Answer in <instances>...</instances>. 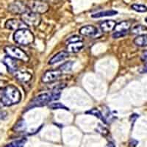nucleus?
I'll return each mask as SVG.
<instances>
[{
	"mask_svg": "<svg viewBox=\"0 0 147 147\" xmlns=\"http://www.w3.org/2000/svg\"><path fill=\"white\" fill-rule=\"evenodd\" d=\"M22 99L20 91L14 85H6L0 91V102L5 106H12L18 104Z\"/></svg>",
	"mask_w": 147,
	"mask_h": 147,
	"instance_id": "obj_1",
	"label": "nucleus"
},
{
	"mask_svg": "<svg viewBox=\"0 0 147 147\" xmlns=\"http://www.w3.org/2000/svg\"><path fill=\"white\" fill-rule=\"evenodd\" d=\"M13 40L16 44L27 46L33 43L35 36L33 33L27 28L21 29L16 31L13 35Z\"/></svg>",
	"mask_w": 147,
	"mask_h": 147,
	"instance_id": "obj_2",
	"label": "nucleus"
},
{
	"mask_svg": "<svg viewBox=\"0 0 147 147\" xmlns=\"http://www.w3.org/2000/svg\"><path fill=\"white\" fill-rule=\"evenodd\" d=\"M53 101L52 99V94L50 93H45L40 95L37 96L35 97L31 102L29 103L28 105L26 107V110H29L30 109L35 108L38 107H43L44 105H47L49 102Z\"/></svg>",
	"mask_w": 147,
	"mask_h": 147,
	"instance_id": "obj_3",
	"label": "nucleus"
},
{
	"mask_svg": "<svg viewBox=\"0 0 147 147\" xmlns=\"http://www.w3.org/2000/svg\"><path fill=\"white\" fill-rule=\"evenodd\" d=\"M21 19L26 25L29 27H36L40 25L41 22V17L40 14L34 13L30 10L21 15Z\"/></svg>",
	"mask_w": 147,
	"mask_h": 147,
	"instance_id": "obj_4",
	"label": "nucleus"
},
{
	"mask_svg": "<svg viewBox=\"0 0 147 147\" xmlns=\"http://www.w3.org/2000/svg\"><path fill=\"white\" fill-rule=\"evenodd\" d=\"M5 52L7 56L14 58L16 60H22L23 62H28L30 58L26 52H24L22 49L15 46H7L5 48Z\"/></svg>",
	"mask_w": 147,
	"mask_h": 147,
	"instance_id": "obj_5",
	"label": "nucleus"
},
{
	"mask_svg": "<svg viewBox=\"0 0 147 147\" xmlns=\"http://www.w3.org/2000/svg\"><path fill=\"white\" fill-rule=\"evenodd\" d=\"M27 5L29 10L38 14L47 13L49 8L48 4L41 0H30Z\"/></svg>",
	"mask_w": 147,
	"mask_h": 147,
	"instance_id": "obj_6",
	"label": "nucleus"
},
{
	"mask_svg": "<svg viewBox=\"0 0 147 147\" xmlns=\"http://www.w3.org/2000/svg\"><path fill=\"white\" fill-rule=\"evenodd\" d=\"M63 74V72L60 69L57 70H49L44 74V75L41 77V82L44 83H51L57 80H58L61 75Z\"/></svg>",
	"mask_w": 147,
	"mask_h": 147,
	"instance_id": "obj_7",
	"label": "nucleus"
},
{
	"mask_svg": "<svg viewBox=\"0 0 147 147\" xmlns=\"http://www.w3.org/2000/svg\"><path fill=\"white\" fill-rule=\"evenodd\" d=\"M8 10L11 13L16 15H22L24 13L29 10V8L27 4H24L21 1H16L9 5Z\"/></svg>",
	"mask_w": 147,
	"mask_h": 147,
	"instance_id": "obj_8",
	"label": "nucleus"
},
{
	"mask_svg": "<svg viewBox=\"0 0 147 147\" xmlns=\"http://www.w3.org/2000/svg\"><path fill=\"white\" fill-rule=\"evenodd\" d=\"M5 28L10 30H18L24 29L27 27L22 20H18L16 18H10L6 21L5 24Z\"/></svg>",
	"mask_w": 147,
	"mask_h": 147,
	"instance_id": "obj_9",
	"label": "nucleus"
},
{
	"mask_svg": "<svg viewBox=\"0 0 147 147\" xmlns=\"http://www.w3.org/2000/svg\"><path fill=\"white\" fill-rule=\"evenodd\" d=\"M13 75L17 80L21 82H28L32 80V74L28 71L16 70L13 73Z\"/></svg>",
	"mask_w": 147,
	"mask_h": 147,
	"instance_id": "obj_10",
	"label": "nucleus"
},
{
	"mask_svg": "<svg viewBox=\"0 0 147 147\" xmlns=\"http://www.w3.org/2000/svg\"><path fill=\"white\" fill-rule=\"evenodd\" d=\"M79 32L81 35L87 37H92L98 33V30L96 27L92 25H86L81 27L79 30Z\"/></svg>",
	"mask_w": 147,
	"mask_h": 147,
	"instance_id": "obj_11",
	"label": "nucleus"
},
{
	"mask_svg": "<svg viewBox=\"0 0 147 147\" xmlns=\"http://www.w3.org/2000/svg\"><path fill=\"white\" fill-rule=\"evenodd\" d=\"M4 64L7 67V71L10 73L13 74L16 70H18V65L16 61V59L12 58L9 56H6L4 59Z\"/></svg>",
	"mask_w": 147,
	"mask_h": 147,
	"instance_id": "obj_12",
	"label": "nucleus"
},
{
	"mask_svg": "<svg viewBox=\"0 0 147 147\" xmlns=\"http://www.w3.org/2000/svg\"><path fill=\"white\" fill-rule=\"evenodd\" d=\"M68 57H69V52H67L66 51H61V52H59L58 53L54 55L53 57L49 60L48 63L49 65H53V64L57 63L65 60Z\"/></svg>",
	"mask_w": 147,
	"mask_h": 147,
	"instance_id": "obj_13",
	"label": "nucleus"
},
{
	"mask_svg": "<svg viewBox=\"0 0 147 147\" xmlns=\"http://www.w3.org/2000/svg\"><path fill=\"white\" fill-rule=\"evenodd\" d=\"M84 44L82 41L69 43L66 47V52L69 53H77L83 48Z\"/></svg>",
	"mask_w": 147,
	"mask_h": 147,
	"instance_id": "obj_14",
	"label": "nucleus"
},
{
	"mask_svg": "<svg viewBox=\"0 0 147 147\" xmlns=\"http://www.w3.org/2000/svg\"><path fill=\"white\" fill-rule=\"evenodd\" d=\"M116 22L113 20H105L100 24L101 30L105 32H111L114 30Z\"/></svg>",
	"mask_w": 147,
	"mask_h": 147,
	"instance_id": "obj_15",
	"label": "nucleus"
},
{
	"mask_svg": "<svg viewBox=\"0 0 147 147\" xmlns=\"http://www.w3.org/2000/svg\"><path fill=\"white\" fill-rule=\"evenodd\" d=\"M131 23L128 21H123L119 23L115 24V27L114 28L115 32H127L130 29Z\"/></svg>",
	"mask_w": 147,
	"mask_h": 147,
	"instance_id": "obj_16",
	"label": "nucleus"
},
{
	"mask_svg": "<svg viewBox=\"0 0 147 147\" xmlns=\"http://www.w3.org/2000/svg\"><path fill=\"white\" fill-rule=\"evenodd\" d=\"M131 32L133 35H147V27L141 24L136 25L133 27L131 30Z\"/></svg>",
	"mask_w": 147,
	"mask_h": 147,
	"instance_id": "obj_17",
	"label": "nucleus"
},
{
	"mask_svg": "<svg viewBox=\"0 0 147 147\" xmlns=\"http://www.w3.org/2000/svg\"><path fill=\"white\" fill-rule=\"evenodd\" d=\"M134 44L140 47H144L147 46V35H138L134 39Z\"/></svg>",
	"mask_w": 147,
	"mask_h": 147,
	"instance_id": "obj_18",
	"label": "nucleus"
},
{
	"mask_svg": "<svg viewBox=\"0 0 147 147\" xmlns=\"http://www.w3.org/2000/svg\"><path fill=\"white\" fill-rule=\"evenodd\" d=\"M118 13L117 11L113 10H106V11H102L94 13L91 15L92 18H102V17H106V16H112L116 15Z\"/></svg>",
	"mask_w": 147,
	"mask_h": 147,
	"instance_id": "obj_19",
	"label": "nucleus"
},
{
	"mask_svg": "<svg viewBox=\"0 0 147 147\" xmlns=\"http://www.w3.org/2000/svg\"><path fill=\"white\" fill-rule=\"evenodd\" d=\"M27 141V139L25 138H23L19 139V140H14L13 142L7 144L5 147H24V146L25 145Z\"/></svg>",
	"mask_w": 147,
	"mask_h": 147,
	"instance_id": "obj_20",
	"label": "nucleus"
},
{
	"mask_svg": "<svg viewBox=\"0 0 147 147\" xmlns=\"http://www.w3.org/2000/svg\"><path fill=\"white\" fill-rule=\"evenodd\" d=\"M85 113L87 114H90V115H94V116H96V117H97L98 119H101V120L102 121H104L105 123V119H104V116L103 115H102V113L99 111L98 109L96 108H94V109H91V110H88V111H87V112H85Z\"/></svg>",
	"mask_w": 147,
	"mask_h": 147,
	"instance_id": "obj_21",
	"label": "nucleus"
},
{
	"mask_svg": "<svg viewBox=\"0 0 147 147\" xmlns=\"http://www.w3.org/2000/svg\"><path fill=\"white\" fill-rule=\"evenodd\" d=\"M131 8L133 10L138 13H146L147 12V7L145 5H139V4H133L131 6Z\"/></svg>",
	"mask_w": 147,
	"mask_h": 147,
	"instance_id": "obj_22",
	"label": "nucleus"
},
{
	"mask_svg": "<svg viewBox=\"0 0 147 147\" xmlns=\"http://www.w3.org/2000/svg\"><path fill=\"white\" fill-rule=\"evenodd\" d=\"M72 65H73V63L71 61H68V62L64 63L63 64L60 65L59 67V69L62 72H65V71H69L71 70Z\"/></svg>",
	"mask_w": 147,
	"mask_h": 147,
	"instance_id": "obj_23",
	"label": "nucleus"
},
{
	"mask_svg": "<svg viewBox=\"0 0 147 147\" xmlns=\"http://www.w3.org/2000/svg\"><path fill=\"white\" fill-rule=\"evenodd\" d=\"M49 108L52 109V110H57V109H63V110H69V109L68 107H65L64 105L61 103H59V102H57V103H52L49 105Z\"/></svg>",
	"mask_w": 147,
	"mask_h": 147,
	"instance_id": "obj_24",
	"label": "nucleus"
},
{
	"mask_svg": "<svg viewBox=\"0 0 147 147\" xmlns=\"http://www.w3.org/2000/svg\"><path fill=\"white\" fill-rule=\"evenodd\" d=\"M96 131L99 132V133L102 134V136H106L107 135H108L109 134V131L107 130L106 128H105L104 127H102L101 124H99V127H97Z\"/></svg>",
	"mask_w": 147,
	"mask_h": 147,
	"instance_id": "obj_25",
	"label": "nucleus"
},
{
	"mask_svg": "<svg viewBox=\"0 0 147 147\" xmlns=\"http://www.w3.org/2000/svg\"><path fill=\"white\" fill-rule=\"evenodd\" d=\"M24 128V121L23 120L19 121L14 126V129L16 131H20Z\"/></svg>",
	"mask_w": 147,
	"mask_h": 147,
	"instance_id": "obj_26",
	"label": "nucleus"
},
{
	"mask_svg": "<svg viewBox=\"0 0 147 147\" xmlns=\"http://www.w3.org/2000/svg\"><path fill=\"white\" fill-rule=\"evenodd\" d=\"M77 41H82V38H81L80 36H78V35H74V36L70 37V38L67 40L68 44H69V43H74V42H77Z\"/></svg>",
	"mask_w": 147,
	"mask_h": 147,
	"instance_id": "obj_27",
	"label": "nucleus"
},
{
	"mask_svg": "<svg viewBox=\"0 0 147 147\" xmlns=\"http://www.w3.org/2000/svg\"><path fill=\"white\" fill-rule=\"evenodd\" d=\"M127 34V32H115L112 35V37H113V38H119L125 36Z\"/></svg>",
	"mask_w": 147,
	"mask_h": 147,
	"instance_id": "obj_28",
	"label": "nucleus"
},
{
	"mask_svg": "<svg viewBox=\"0 0 147 147\" xmlns=\"http://www.w3.org/2000/svg\"><path fill=\"white\" fill-rule=\"evenodd\" d=\"M138 141L137 140H136V139H130V140H129V146H130L131 147H135L138 144Z\"/></svg>",
	"mask_w": 147,
	"mask_h": 147,
	"instance_id": "obj_29",
	"label": "nucleus"
},
{
	"mask_svg": "<svg viewBox=\"0 0 147 147\" xmlns=\"http://www.w3.org/2000/svg\"><path fill=\"white\" fill-rule=\"evenodd\" d=\"M7 113L5 111H0V120H3L7 117Z\"/></svg>",
	"mask_w": 147,
	"mask_h": 147,
	"instance_id": "obj_30",
	"label": "nucleus"
},
{
	"mask_svg": "<svg viewBox=\"0 0 147 147\" xmlns=\"http://www.w3.org/2000/svg\"><path fill=\"white\" fill-rule=\"evenodd\" d=\"M141 60L144 62H147V50H146L141 55Z\"/></svg>",
	"mask_w": 147,
	"mask_h": 147,
	"instance_id": "obj_31",
	"label": "nucleus"
},
{
	"mask_svg": "<svg viewBox=\"0 0 147 147\" xmlns=\"http://www.w3.org/2000/svg\"><path fill=\"white\" fill-rule=\"evenodd\" d=\"M5 83H6V82H5V81L0 80V91H1V90H2L5 86H6V85H5Z\"/></svg>",
	"mask_w": 147,
	"mask_h": 147,
	"instance_id": "obj_32",
	"label": "nucleus"
},
{
	"mask_svg": "<svg viewBox=\"0 0 147 147\" xmlns=\"http://www.w3.org/2000/svg\"><path fill=\"white\" fill-rule=\"evenodd\" d=\"M140 72H141V73H147V62L144 65L142 69L140 70Z\"/></svg>",
	"mask_w": 147,
	"mask_h": 147,
	"instance_id": "obj_33",
	"label": "nucleus"
},
{
	"mask_svg": "<svg viewBox=\"0 0 147 147\" xmlns=\"http://www.w3.org/2000/svg\"><path fill=\"white\" fill-rule=\"evenodd\" d=\"M106 147H115V145H114V144L113 142H109L107 144V145L106 146Z\"/></svg>",
	"mask_w": 147,
	"mask_h": 147,
	"instance_id": "obj_34",
	"label": "nucleus"
},
{
	"mask_svg": "<svg viewBox=\"0 0 147 147\" xmlns=\"http://www.w3.org/2000/svg\"><path fill=\"white\" fill-rule=\"evenodd\" d=\"M145 22H146V23H147V17H146V18H145Z\"/></svg>",
	"mask_w": 147,
	"mask_h": 147,
	"instance_id": "obj_35",
	"label": "nucleus"
}]
</instances>
